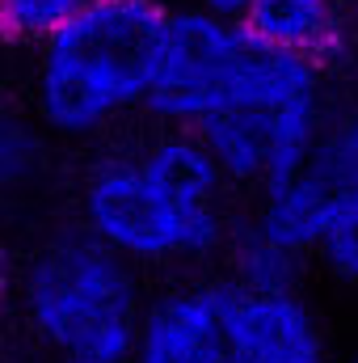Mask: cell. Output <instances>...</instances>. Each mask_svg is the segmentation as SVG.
Listing matches in <instances>:
<instances>
[{
	"mask_svg": "<svg viewBox=\"0 0 358 363\" xmlns=\"http://www.w3.org/2000/svg\"><path fill=\"white\" fill-rule=\"evenodd\" d=\"M165 21V0H89L42 43L38 118L59 135H93L122 110L144 106Z\"/></svg>",
	"mask_w": 358,
	"mask_h": 363,
	"instance_id": "1",
	"label": "cell"
},
{
	"mask_svg": "<svg viewBox=\"0 0 358 363\" xmlns=\"http://www.w3.org/2000/svg\"><path fill=\"white\" fill-rule=\"evenodd\" d=\"M321 93V64L253 38L241 17L194 4L169 9L144 106L178 127H194L224 106H262Z\"/></svg>",
	"mask_w": 358,
	"mask_h": 363,
	"instance_id": "2",
	"label": "cell"
},
{
	"mask_svg": "<svg viewBox=\"0 0 358 363\" xmlns=\"http://www.w3.org/2000/svg\"><path fill=\"white\" fill-rule=\"evenodd\" d=\"M25 313L34 334L76 363H131L139 334V296L131 267L93 233L51 241L25 274Z\"/></svg>",
	"mask_w": 358,
	"mask_h": 363,
	"instance_id": "3",
	"label": "cell"
},
{
	"mask_svg": "<svg viewBox=\"0 0 358 363\" xmlns=\"http://www.w3.org/2000/svg\"><path fill=\"white\" fill-rule=\"evenodd\" d=\"M85 228L127 262H169L207 258L224 245V211H185L139 161H105L85 182Z\"/></svg>",
	"mask_w": 358,
	"mask_h": 363,
	"instance_id": "4",
	"label": "cell"
},
{
	"mask_svg": "<svg viewBox=\"0 0 358 363\" xmlns=\"http://www.w3.org/2000/svg\"><path fill=\"white\" fill-rule=\"evenodd\" d=\"M232 363H325V334L312 308L287 291H253L219 279Z\"/></svg>",
	"mask_w": 358,
	"mask_h": 363,
	"instance_id": "5",
	"label": "cell"
},
{
	"mask_svg": "<svg viewBox=\"0 0 358 363\" xmlns=\"http://www.w3.org/2000/svg\"><path fill=\"white\" fill-rule=\"evenodd\" d=\"M131 363H232L219 283L161 296L139 317Z\"/></svg>",
	"mask_w": 358,
	"mask_h": 363,
	"instance_id": "6",
	"label": "cell"
},
{
	"mask_svg": "<svg viewBox=\"0 0 358 363\" xmlns=\"http://www.w3.org/2000/svg\"><path fill=\"white\" fill-rule=\"evenodd\" d=\"M241 26L278 51L325 60L342 43V4L333 0H245Z\"/></svg>",
	"mask_w": 358,
	"mask_h": 363,
	"instance_id": "7",
	"label": "cell"
},
{
	"mask_svg": "<svg viewBox=\"0 0 358 363\" xmlns=\"http://www.w3.org/2000/svg\"><path fill=\"white\" fill-rule=\"evenodd\" d=\"M337 199H342V190H329L308 169H299L295 178L266 186V203L258 211V224L287 250L316 254L321 237L329 233V224L337 216Z\"/></svg>",
	"mask_w": 358,
	"mask_h": 363,
	"instance_id": "8",
	"label": "cell"
},
{
	"mask_svg": "<svg viewBox=\"0 0 358 363\" xmlns=\"http://www.w3.org/2000/svg\"><path fill=\"white\" fill-rule=\"evenodd\" d=\"M139 169L185 211H219L224 174L194 131H173L148 144V152L139 157Z\"/></svg>",
	"mask_w": 358,
	"mask_h": 363,
	"instance_id": "9",
	"label": "cell"
},
{
	"mask_svg": "<svg viewBox=\"0 0 358 363\" xmlns=\"http://www.w3.org/2000/svg\"><path fill=\"white\" fill-rule=\"evenodd\" d=\"M224 182H262L270 165V110L262 106H224L202 114L190 127Z\"/></svg>",
	"mask_w": 358,
	"mask_h": 363,
	"instance_id": "10",
	"label": "cell"
},
{
	"mask_svg": "<svg viewBox=\"0 0 358 363\" xmlns=\"http://www.w3.org/2000/svg\"><path fill=\"white\" fill-rule=\"evenodd\" d=\"M228 241V262H232V279L241 287L253 291H287L299 279V258L295 250H287L282 241H274L258 220L241 224L236 233L224 237Z\"/></svg>",
	"mask_w": 358,
	"mask_h": 363,
	"instance_id": "11",
	"label": "cell"
},
{
	"mask_svg": "<svg viewBox=\"0 0 358 363\" xmlns=\"http://www.w3.org/2000/svg\"><path fill=\"white\" fill-rule=\"evenodd\" d=\"M325 127V110H321V93H308V97H295V101H282L270 110V165L262 186L295 178L308 157H312V144Z\"/></svg>",
	"mask_w": 358,
	"mask_h": 363,
	"instance_id": "12",
	"label": "cell"
},
{
	"mask_svg": "<svg viewBox=\"0 0 358 363\" xmlns=\"http://www.w3.org/2000/svg\"><path fill=\"white\" fill-rule=\"evenodd\" d=\"M304 169L329 190H358V114L325 118Z\"/></svg>",
	"mask_w": 358,
	"mask_h": 363,
	"instance_id": "13",
	"label": "cell"
},
{
	"mask_svg": "<svg viewBox=\"0 0 358 363\" xmlns=\"http://www.w3.org/2000/svg\"><path fill=\"white\" fill-rule=\"evenodd\" d=\"M89 0H0V34L21 43H47Z\"/></svg>",
	"mask_w": 358,
	"mask_h": 363,
	"instance_id": "14",
	"label": "cell"
},
{
	"mask_svg": "<svg viewBox=\"0 0 358 363\" xmlns=\"http://www.w3.org/2000/svg\"><path fill=\"white\" fill-rule=\"evenodd\" d=\"M316 254L342 283L358 287V190H342L337 216H333L329 233L321 237Z\"/></svg>",
	"mask_w": 358,
	"mask_h": 363,
	"instance_id": "15",
	"label": "cell"
},
{
	"mask_svg": "<svg viewBox=\"0 0 358 363\" xmlns=\"http://www.w3.org/2000/svg\"><path fill=\"white\" fill-rule=\"evenodd\" d=\"M34 157H38V144H34L30 127L21 123V114H13L0 101V186H13L25 178Z\"/></svg>",
	"mask_w": 358,
	"mask_h": 363,
	"instance_id": "16",
	"label": "cell"
},
{
	"mask_svg": "<svg viewBox=\"0 0 358 363\" xmlns=\"http://www.w3.org/2000/svg\"><path fill=\"white\" fill-rule=\"evenodd\" d=\"M181 4H194V9H207V13H224V17H241L245 0H181Z\"/></svg>",
	"mask_w": 358,
	"mask_h": 363,
	"instance_id": "17",
	"label": "cell"
},
{
	"mask_svg": "<svg viewBox=\"0 0 358 363\" xmlns=\"http://www.w3.org/2000/svg\"><path fill=\"white\" fill-rule=\"evenodd\" d=\"M4 291H8V267H4V254H0V300H4Z\"/></svg>",
	"mask_w": 358,
	"mask_h": 363,
	"instance_id": "18",
	"label": "cell"
},
{
	"mask_svg": "<svg viewBox=\"0 0 358 363\" xmlns=\"http://www.w3.org/2000/svg\"><path fill=\"white\" fill-rule=\"evenodd\" d=\"M333 4H342V9H354L358 0H333Z\"/></svg>",
	"mask_w": 358,
	"mask_h": 363,
	"instance_id": "19",
	"label": "cell"
},
{
	"mask_svg": "<svg viewBox=\"0 0 358 363\" xmlns=\"http://www.w3.org/2000/svg\"><path fill=\"white\" fill-rule=\"evenodd\" d=\"M59 363H76V359H59Z\"/></svg>",
	"mask_w": 358,
	"mask_h": 363,
	"instance_id": "20",
	"label": "cell"
}]
</instances>
